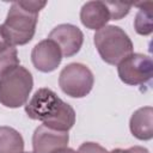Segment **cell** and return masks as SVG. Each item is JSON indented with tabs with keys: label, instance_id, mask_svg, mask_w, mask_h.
Segmentation results:
<instances>
[{
	"label": "cell",
	"instance_id": "cell-1",
	"mask_svg": "<svg viewBox=\"0 0 153 153\" xmlns=\"http://www.w3.org/2000/svg\"><path fill=\"white\" fill-rule=\"evenodd\" d=\"M25 112L29 118L41 121L43 126L55 130L68 131L75 123L74 109L48 87L33 93L25 105Z\"/></svg>",
	"mask_w": 153,
	"mask_h": 153
},
{
	"label": "cell",
	"instance_id": "cell-2",
	"mask_svg": "<svg viewBox=\"0 0 153 153\" xmlns=\"http://www.w3.org/2000/svg\"><path fill=\"white\" fill-rule=\"evenodd\" d=\"M45 5L47 1L26 0L12 2L7 17L1 25L7 41L12 47L24 45L32 39L36 32L38 13Z\"/></svg>",
	"mask_w": 153,
	"mask_h": 153
},
{
	"label": "cell",
	"instance_id": "cell-3",
	"mask_svg": "<svg viewBox=\"0 0 153 153\" xmlns=\"http://www.w3.org/2000/svg\"><path fill=\"white\" fill-rule=\"evenodd\" d=\"M93 42L102 60L112 66H117L134 51L129 36L116 25H106L96 31Z\"/></svg>",
	"mask_w": 153,
	"mask_h": 153
},
{
	"label": "cell",
	"instance_id": "cell-4",
	"mask_svg": "<svg viewBox=\"0 0 153 153\" xmlns=\"http://www.w3.org/2000/svg\"><path fill=\"white\" fill-rule=\"evenodd\" d=\"M33 87L32 74L18 65L0 76V104L16 109L26 104Z\"/></svg>",
	"mask_w": 153,
	"mask_h": 153
},
{
	"label": "cell",
	"instance_id": "cell-5",
	"mask_svg": "<svg viewBox=\"0 0 153 153\" xmlns=\"http://www.w3.org/2000/svg\"><path fill=\"white\" fill-rule=\"evenodd\" d=\"M94 84V76L91 69L79 62H72L62 68L59 75V86L61 91L72 98L86 97Z\"/></svg>",
	"mask_w": 153,
	"mask_h": 153
},
{
	"label": "cell",
	"instance_id": "cell-6",
	"mask_svg": "<svg viewBox=\"0 0 153 153\" xmlns=\"http://www.w3.org/2000/svg\"><path fill=\"white\" fill-rule=\"evenodd\" d=\"M117 74L127 85L143 86L153 76V61L148 55L133 53L117 65Z\"/></svg>",
	"mask_w": 153,
	"mask_h": 153
},
{
	"label": "cell",
	"instance_id": "cell-7",
	"mask_svg": "<svg viewBox=\"0 0 153 153\" xmlns=\"http://www.w3.org/2000/svg\"><path fill=\"white\" fill-rule=\"evenodd\" d=\"M49 39L54 41L61 49L62 56L71 57L79 53L84 43L82 31L73 24H60L55 26L49 36Z\"/></svg>",
	"mask_w": 153,
	"mask_h": 153
},
{
	"label": "cell",
	"instance_id": "cell-8",
	"mask_svg": "<svg viewBox=\"0 0 153 153\" xmlns=\"http://www.w3.org/2000/svg\"><path fill=\"white\" fill-rule=\"evenodd\" d=\"M31 61L37 71L50 73L60 66L62 61V53L54 41L47 38L38 42L32 48Z\"/></svg>",
	"mask_w": 153,
	"mask_h": 153
},
{
	"label": "cell",
	"instance_id": "cell-9",
	"mask_svg": "<svg viewBox=\"0 0 153 153\" xmlns=\"http://www.w3.org/2000/svg\"><path fill=\"white\" fill-rule=\"evenodd\" d=\"M68 141V131L55 130L42 124L32 134L33 153H53L56 149L67 147Z\"/></svg>",
	"mask_w": 153,
	"mask_h": 153
},
{
	"label": "cell",
	"instance_id": "cell-10",
	"mask_svg": "<svg viewBox=\"0 0 153 153\" xmlns=\"http://www.w3.org/2000/svg\"><path fill=\"white\" fill-rule=\"evenodd\" d=\"M111 20L105 1H87L80 10V22L90 30H100Z\"/></svg>",
	"mask_w": 153,
	"mask_h": 153
},
{
	"label": "cell",
	"instance_id": "cell-11",
	"mask_svg": "<svg viewBox=\"0 0 153 153\" xmlns=\"http://www.w3.org/2000/svg\"><path fill=\"white\" fill-rule=\"evenodd\" d=\"M129 129L137 140H151L153 137V108L143 106L134 111L129 121Z\"/></svg>",
	"mask_w": 153,
	"mask_h": 153
},
{
	"label": "cell",
	"instance_id": "cell-12",
	"mask_svg": "<svg viewBox=\"0 0 153 153\" xmlns=\"http://www.w3.org/2000/svg\"><path fill=\"white\" fill-rule=\"evenodd\" d=\"M24 139L12 127H0V153H23Z\"/></svg>",
	"mask_w": 153,
	"mask_h": 153
},
{
	"label": "cell",
	"instance_id": "cell-13",
	"mask_svg": "<svg viewBox=\"0 0 153 153\" xmlns=\"http://www.w3.org/2000/svg\"><path fill=\"white\" fill-rule=\"evenodd\" d=\"M139 11L134 19V29L141 36H148L153 31V14L152 2H140L135 5Z\"/></svg>",
	"mask_w": 153,
	"mask_h": 153
},
{
	"label": "cell",
	"instance_id": "cell-14",
	"mask_svg": "<svg viewBox=\"0 0 153 153\" xmlns=\"http://www.w3.org/2000/svg\"><path fill=\"white\" fill-rule=\"evenodd\" d=\"M18 65L19 57L14 47H8L7 49L0 51V76Z\"/></svg>",
	"mask_w": 153,
	"mask_h": 153
},
{
	"label": "cell",
	"instance_id": "cell-15",
	"mask_svg": "<svg viewBox=\"0 0 153 153\" xmlns=\"http://www.w3.org/2000/svg\"><path fill=\"white\" fill-rule=\"evenodd\" d=\"M108 8H109V13H110V18L111 20H120L123 17H126L129 11L131 5L128 4H122V2H109L105 1Z\"/></svg>",
	"mask_w": 153,
	"mask_h": 153
},
{
	"label": "cell",
	"instance_id": "cell-16",
	"mask_svg": "<svg viewBox=\"0 0 153 153\" xmlns=\"http://www.w3.org/2000/svg\"><path fill=\"white\" fill-rule=\"evenodd\" d=\"M108 151L96 142H84L79 146L78 153H106Z\"/></svg>",
	"mask_w": 153,
	"mask_h": 153
},
{
	"label": "cell",
	"instance_id": "cell-17",
	"mask_svg": "<svg viewBox=\"0 0 153 153\" xmlns=\"http://www.w3.org/2000/svg\"><path fill=\"white\" fill-rule=\"evenodd\" d=\"M8 47H12V45L8 43V41L6 38V35H5L4 30H2V26L0 25V51L7 49Z\"/></svg>",
	"mask_w": 153,
	"mask_h": 153
},
{
	"label": "cell",
	"instance_id": "cell-18",
	"mask_svg": "<svg viewBox=\"0 0 153 153\" xmlns=\"http://www.w3.org/2000/svg\"><path fill=\"white\" fill-rule=\"evenodd\" d=\"M127 153H149V151L142 146H133L127 149Z\"/></svg>",
	"mask_w": 153,
	"mask_h": 153
},
{
	"label": "cell",
	"instance_id": "cell-19",
	"mask_svg": "<svg viewBox=\"0 0 153 153\" xmlns=\"http://www.w3.org/2000/svg\"><path fill=\"white\" fill-rule=\"evenodd\" d=\"M53 153H78V152H76V151H74L73 148H69V147H63V148H60V149L54 151Z\"/></svg>",
	"mask_w": 153,
	"mask_h": 153
},
{
	"label": "cell",
	"instance_id": "cell-20",
	"mask_svg": "<svg viewBox=\"0 0 153 153\" xmlns=\"http://www.w3.org/2000/svg\"><path fill=\"white\" fill-rule=\"evenodd\" d=\"M106 153H127V149H122V148H115L110 152H106Z\"/></svg>",
	"mask_w": 153,
	"mask_h": 153
},
{
	"label": "cell",
	"instance_id": "cell-21",
	"mask_svg": "<svg viewBox=\"0 0 153 153\" xmlns=\"http://www.w3.org/2000/svg\"><path fill=\"white\" fill-rule=\"evenodd\" d=\"M23 153H33V152H23Z\"/></svg>",
	"mask_w": 153,
	"mask_h": 153
}]
</instances>
